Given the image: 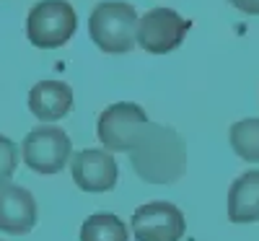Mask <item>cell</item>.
<instances>
[{
    "instance_id": "1",
    "label": "cell",
    "mask_w": 259,
    "mask_h": 241,
    "mask_svg": "<svg viewBox=\"0 0 259 241\" xmlns=\"http://www.w3.org/2000/svg\"><path fill=\"white\" fill-rule=\"evenodd\" d=\"M135 174L148 184H174L187 171V143L171 127L148 122L130 150Z\"/></svg>"
},
{
    "instance_id": "2",
    "label": "cell",
    "mask_w": 259,
    "mask_h": 241,
    "mask_svg": "<svg viewBox=\"0 0 259 241\" xmlns=\"http://www.w3.org/2000/svg\"><path fill=\"white\" fill-rule=\"evenodd\" d=\"M138 11L122 0L99 3L89 18V34L101 52L122 55L138 42Z\"/></svg>"
},
{
    "instance_id": "3",
    "label": "cell",
    "mask_w": 259,
    "mask_h": 241,
    "mask_svg": "<svg viewBox=\"0 0 259 241\" xmlns=\"http://www.w3.org/2000/svg\"><path fill=\"white\" fill-rule=\"evenodd\" d=\"M78 26V18L70 3L65 0H39L29 11L26 18V36L34 47L55 50L62 47Z\"/></svg>"
},
{
    "instance_id": "4",
    "label": "cell",
    "mask_w": 259,
    "mask_h": 241,
    "mask_svg": "<svg viewBox=\"0 0 259 241\" xmlns=\"http://www.w3.org/2000/svg\"><path fill=\"white\" fill-rule=\"evenodd\" d=\"M73 156V143L68 138V133L60 127H50V125H39L24 140V161L29 169H34L36 174H57L65 169V164Z\"/></svg>"
},
{
    "instance_id": "5",
    "label": "cell",
    "mask_w": 259,
    "mask_h": 241,
    "mask_svg": "<svg viewBox=\"0 0 259 241\" xmlns=\"http://www.w3.org/2000/svg\"><path fill=\"white\" fill-rule=\"evenodd\" d=\"M148 122L150 119L145 117V112L138 104L119 101V104L106 106L101 112L96 133H99V140L106 150H127L130 153Z\"/></svg>"
},
{
    "instance_id": "6",
    "label": "cell",
    "mask_w": 259,
    "mask_h": 241,
    "mask_svg": "<svg viewBox=\"0 0 259 241\" xmlns=\"http://www.w3.org/2000/svg\"><path fill=\"white\" fill-rule=\"evenodd\" d=\"M189 31V21L171 8H153L138 21V45L150 55L174 52Z\"/></svg>"
},
{
    "instance_id": "7",
    "label": "cell",
    "mask_w": 259,
    "mask_h": 241,
    "mask_svg": "<svg viewBox=\"0 0 259 241\" xmlns=\"http://www.w3.org/2000/svg\"><path fill=\"white\" fill-rule=\"evenodd\" d=\"M184 231V215L171 203H148L133 213V236L138 241H179Z\"/></svg>"
},
{
    "instance_id": "8",
    "label": "cell",
    "mask_w": 259,
    "mask_h": 241,
    "mask_svg": "<svg viewBox=\"0 0 259 241\" xmlns=\"http://www.w3.org/2000/svg\"><path fill=\"white\" fill-rule=\"evenodd\" d=\"M73 179L83 192H109L117 184V161L112 153L99 148H85L73 156Z\"/></svg>"
},
{
    "instance_id": "9",
    "label": "cell",
    "mask_w": 259,
    "mask_h": 241,
    "mask_svg": "<svg viewBox=\"0 0 259 241\" xmlns=\"http://www.w3.org/2000/svg\"><path fill=\"white\" fill-rule=\"evenodd\" d=\"M36 223V200L21 184H0V231L11 236H24Z\"/></svg>"
},
{
    "instance_id": "10",
    "label": "cell",
    "mask_w": 259,
    "mask_h": 241,
    "mask_svg": "<svg viewBox=\"0 0 259 241\" xmlns=\"http://www.w3.org/2000/svg\"><path fill=\"white\" fill-rule=\"evenodd\" d=\"M73 106V89L62 81H39L29 94V109L41 122H57L68 117Z\"/></svg>"
},
{
    "instance_id": "11",
    "label": "cell",
    "mask_w": 259,
    "mask_h": 241,
    "mask_svg": "<svg viewBox=\"0 0 259 241\" xmlns=\"http://www.w3.org/2000/svg\"><path fill=\"white\" fill-rule=\"evenodd\" d=\"M228 218L231 223L259 221V169L246 171L228 189Z\"/></svg>"
},
{
    "instance_id": "12",
    "label": "cell",
    "mask_w": 259,
    "mask_h": 241,
    "mask_svg": "<svg viewBox=\"0 0 259 241\" xmlns=\"http://www.w3.org/2000/svg\"><path fill=\"white\" fill-rule=\"evenodd\" d=\"M80 241H127V226L114 213H94L80 226Z\"/></svg>"
},
{
    "instance_id": "13",
    "label": "cell",
    "mask_w": 259,
    "mask_h": 241,
    "mask_svg": "<svg viewBox=\"0 0 259 241\" xmlns=\"http://www.w3.org/2000/svg\"><path fill=\"white\" fill-rule=\"evenodd\" d=\"M228 140L239 158H244L249 164H259V119L256 117L231 125Z\"/></svg>"
},
{
    "instance_id": "14",
    "label": "cell",
    "mask_w": 259,
    "mask_h": 241,
    "mask_svg": "<svg viewBox=\"0 0 259 241\" xmlns=\"http://www.w3.org/2000/svg\"><path fill=\"white\" fill-rule=\"evenodd\" d=\"M16 164H18V148L11 138H3L0 135V184L11 179V174L16 171Z\"/></svg>"
},
{
    "instance_id": "15",
    "label": "cell",
    "mask_w": 259,
    "mask_h": 241,
    "mask_svg": "<svg viewBox=\"0 0 259 241\" xmlns=\"http://www.w3.org/2000/svg\"><path fill=\"white\" fill-rule=\"evenodd\" d=\"M233 8H239L241 13H249V16H259V0H231Z\"/></svg>"
}]
</instances>
